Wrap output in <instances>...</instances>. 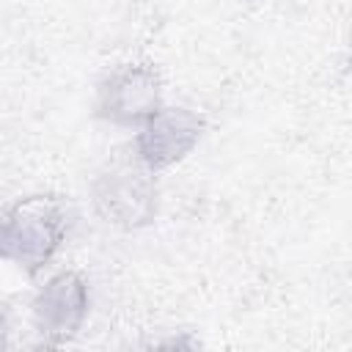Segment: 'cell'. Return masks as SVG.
<instances>
[{"mask_svg": "<svg viewBox=\"0 0 352 352\" xmlns=\"http://www.w3.org/2000/svg\"><path fill=\"white\" fill-rule=\"evenodd\" d=\"M66 239V212L52 195H28L0 212V258L25 275L44 270Z\"/></svg>", "mask_w": 352, "mask_h": 352, "instance_id": "cell-1", "label": "cell"}, {"mask_svg": "<svg viewBox=\"0 0 352 352\" xmlns=\"http://www.w3.org/2000/svg\"><path fill=\"white\" fill-rule=\"evenodd\" d=\"M206 129L204 116L190 107H160L135 135L132 154L151 170L160 173L182 162L201 140Z\"/></svg>", "mask_w": 352, "mask_h": 352, "instance_id": "cell-4", "label": "cell"}, {"mask_svg": "<svg viewBox=\"0 0 352 352\" xmlns=\"http://www.w3.org/2000/svg\"><path fill=\"white\" fill-rule=\"evenodd\" d=\"M239 3H258V0H239Z\"/></svg>", "mask_w": 352, "mask_h": 352, "instance_id": "cell-6", "label": "cell"}, {"mask_svg": "<svg viewBox=\"0 0 352 352\" xmlns=\"http://www.w3.org/2000/svg\"><path fill=\"white\" fill-rule=\"evenodd\" d=\"M88 283L80 272L63 270L52 275L33 297V327L44 344L58 346L69 341L88 316Z\"/></svg>", "mask_w": 352, "mask_h": 352, "instance_id": "cell-5", "label": "cell"}, {"mask_svg": "<svg viewBox=\"0 0 352 352\" xmlns=\"http://www.w3.org/2000/svg\"><path fill=\"white\" fill-rule=\"evenodd\" d=\"M160 107V74L151 66H121L102 80L94 113L96 118L116 126H143Z\"/></svg>", "mask_w": 352, "mask_h": 352, "instance_id": "cell-3", "label": "cell"}, {"mask_svg": "<svg viewBox=\"0 0 352 352\" xmlns=\"http://www.w3.org/2000/svg\"><path fill=\"white\" fill-rule=\"evenodd\" d=\"M91 204L96 214L124 231H138L157 217L154 173L132 154L110 160L91 182Z\"/></svg>", "mask_w": 352, "mask_h": 352, "instance_id": "cell-2", "label": "cell"}, {"mask_svg": "<svg viewBox=\"0 0 352 352\" xmlns=\"http://www.w3.org/2000/svg\"><path fill=\"white\" fill-rule=\"evenodd\" d=\"M0 346H3V333H0Z\"/></svg>", "mask_w": 352, "mask_h": 352, "instance_id": "cell-7", "label": "cell"}]
</instances>
